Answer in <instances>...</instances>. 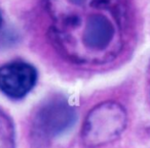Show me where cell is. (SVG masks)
Here are the masks:
<instances>
[{"instance_id": "1", "label": "cell", "mask_w": 150, "mask_h": 148, "mask_svg": "<svg viewBox=\"0 0 150 148\" xmlns=\"http://www.w3.org/2000/svg\"><path fill=\"white\" fill-rule=\"evenodd\" d=\"M127 114L125 107L115 101H105L88 113L82 125V142L88 147H100L111 143L127 127Z\"/></svg>"}, {"instance_id": "3", "label": "cell", "mask_w": 150, "mask_h": 148, "mask_svg": "<svg viewBox=\"0 0 150 148\" xmlns=\"http://www.w3.org/2000/svg\"><path fill=\"white\" fill-rule=\"evenodd\" d=\"M37 79L35 66L24 60H13L0 66V91L11 99L20 100L27 96Z\"/></svg>"}, {"instance_id": "5", "label": "cell", "mask_w": 150, "mask_h": 148, "mask_svg": "<svg viewBox=\"0 0 150 148\" xmlns=\"http://www.w3.org/2000/svg\"><path fill=\"white\" fill-rule=\"evenodd\" d=\"M1 24H2V15H1V13H0V27H1Z\"/></svg>"}, {"instance_id": "4", "label": "cell", "mask_w": 150, "mask_h": 148, "mask_svg": "<svg viewBox=\"0 0 150 148\" xmlns=\"http://www.w3.org/2000/svg\"><path fill=\"white\" fill-rule=\"evenodd\" d=\"M0 148H15V128L6 113L0 109Z\"/></svg>"}, {"instance_id": "2", "label": "cell", "mask_w": 150, "mask_h": 148, "mask_svg": "<svg viewBox=\"0 0 150 148\" xmlns=\"http://www.w3.org/2000/svg\"><path fill=\"white\" fill-rule=\"evenodd\" d=\"M75 108L62 97L43 102L33 115L31 137L38 146L47 144L67 132L76 121Z\"/></svg>"}]
</instances>
